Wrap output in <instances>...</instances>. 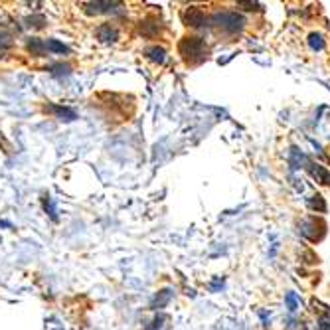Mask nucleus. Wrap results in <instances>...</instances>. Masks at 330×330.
<instances>
[{
  "label": "nucleus",
  "mask_w": 330,
  "mask_h": 330,
  "mask_svg": "<svg viewBox=\"0 0 330 330\" xmlns=\"http://www.w3.org/2000/svg\"><path fill=\"white\" fill-rule=\"evenodd\" d=\"M178 52L186 63L198 65L208 57V46H206L204 38H200V36H186L180 40Z\"/></svg>",
  "instance_id": "1"
},
{
  "label": "nucleus",
  "mask_w": 330,
  "mask_h": 330,
  "mask_svg": "<svg viewBox=\"0 0 330 330\" xmlns=\"http://www.w3.org/2000/svg\"><path fill=\"white\" fill-rule=\"evenodd\" d=\"M212 24H216L220 30L227 34H239L245 28V18L233 10H221L212 16Z\"/></svg>",
  "instance_id": "2"
},
{
  "label": "nucleus",
  "mask_w": 330,
  "mask_h": 330,
  "mask_svg": "<svg viewBox=\"0 0 330 330\" xmlns=\"http://www.w3.org/2000/svg\"><path fill=\"white\" fill-rule=\"evenodd\" d=\"M299 233H301L305 239L317 243V241H321V239L325 237V233H327V223L321 220V218H317V216H311V218L301 221Z\"/></svg>",
  "instance_id": "3"
},
{
  "label": "nucleus",
  "mask_w": 330,
  "mask_h": 330,
  "mask_svg": "<svg viewBox=\"0 0 330 330\" xmlns=\"http://www.w3.org/2000/svg\"><path fill=\"white\" fill-rule=\"evenodd\" d=\"M184 22H186V26H190V28H206L210 20H208V16L204 14L202 8L190 6V8L184 10Z\"/></svg>",
  "instance_id": "4"
},
{
  "label": "nucleus",
  "mask_w": 330,
  "mask_h": 330,
  "mask_svg": "<svg viewBox=\"0 0 330 330\" xmlns=\"http://www.w3.org/2000/svg\"><path fill=\"white\" fill-rule=\"evenodd\" d=\"M95 36H97V40H101L103 44H115L117 40H119V30L113 26V24H101V26H97V30H95Z\"/></svg>",
  "instance_id": "5"
},
{
  "label": "nucleus",
  "mask_w": 330,
  "mask_h": 330,
  "mask_svg": "<svg viewBox=\"0 0 330 330\" xmlns=\"http://www.w3.org/2000/svg\"><path fill=\"white\" fill-rule=\"evenodd\" d=\"M139 30H141V34H143V36H147V38H155V36L161 32V20H157V18L149 16V18L141 20Z\"/></svg>",
  "instance_id": "6"
},
{
  "label": "nucleus",
  "mask_w": 330,
  "mask_h": 330,
  "mask_svg": "<svg viewBox=\"0 0 330 330\" xmlns=\"http://www.w3.org/2000/svg\"><path fill=\"white\" fill-rule=\"evenodd\" d=\"M307 170H309V174L319 182V184H330V172L325 168V166H321V165H315V163H307Z\"/></svg>",
  "instance_id": "7"
},
{
  "label": "nucleus",
  "mask_w": 330,
  "mask_h": 330,
  "mask_svg": "<svg viewBox=\"0 0 330 330\" xmlns=\"http://www.w3.org/2000/svg\"><path fill=\"white\" fill-rule=\"evenodd\" d=\"M121 4L115 2H89L85 4V12L87 14H99V12H115Z\"/></svg>",
  "instance_id": "8"
},
{
  "label": "nucleus",
  "mask_w": 330,
  "mask_h": 330,
  "mask_svg": "<svg viewBox=\"0 0 330 330\" xmlns=\"http://www.w3.org/2000/svg\"><path fill=\"white\" fill-rule=\"evenodd\" d=\"M48 111L50 113H54L57 119H61V121H75L77 119V113L73 109H69V107H63V105H48Z\"/></svg>",
  "instance_id": "9"
},
{
  "label": "nucleus",
  "mask_w": 330,
  "mask_h": 330,
  "mask_svg": "<svg viewBox=\"0 0 330 330\" xmlns=\"http://www.w3.org/2000/svg\"><path fill=\"white\" fill-rule=\"evenodd\" d=\"M170 299H172V291H170V289L161 291V293L155 297V301L151 303V309H153V311H161V309H165Z\"/></svg>",
  "instance_id": "10"
},
{
  "label": "nucleus",
  "mask_w": 330,
  "mask_h": 330,
  "mask_svg": "<svg viewBox=\"0 0 330 330\" xmlns=\"http://www.w3.org/2000/svg\"><path fill=\"white\" fill-rule=\"evenodd\" d=\"M145 55H147L151 61H155V63H165V59H166L165 48H159V46L147 48V50H145Z\"/></svg>",
  "instance_id": "11"
},
{
  "label": "nucleus",
  "mask_w": 330,
  "mask_h": 330,
  "mask_svg": "<svg viewBox=\"0 0 330 330\" xmlns=\"http://www.w3.org/2000/svg\"><path fill=\"white\" fill-rule=\"evenodd\" d=\"M28 50L32 52V55H38V57H42V55L46 54V42L44 40H40V38H30L28 40Z\"/></svg>",
  "instance_id": "12"
},
{
  "label": "nucleus",
  "mask_w": 330,
  "mask_h": 330,
  "mask_svg": "<svg viewBox=\"0 0 330 330\" xmlns=\"http://www.w3.org/2000/svg\"><path fill=\"white\" fill-rule=\"evenodd\" d=\"M309 46H311V50H315V52L325 50V46H327L325 36H323V34H319V32H313V34L309 36Z\"/></svg>",
  "instance_id": "13"
},
{
  "label": "nucleus",
  "mask_w": 330,
  "mask_h": 330,
  "mask_svg": "<svg viewBox=\"0 0 330 330\" xmlns=\"http://www.w3.org/2000/svg\"><path fill=\"white\" fill-rule=\"evenodd\" d=\"M307 204H309V208H311V210H315V212H321V214H323V212H327V204H325V200H323V196H321V194L311 196Z\"/></svg>",
  "instance_id": "14"
},
{
  "label": "nucleus",
  "mask_w": 330,
  "mask_h": 330,
  "mask_svg": "<svg viewBox=\"0 0 330 330\" xmlns=\"http://www.w3.org/2000/svg\"><path fill=\"white\" fill-rule=\"evenodd\" d=\"M289 163H291V168H295V170H297V168H301V165H307V163H309V159H307L301 151L293 149V151H291V161H289Z\"/></svg>",
  "instance_id": "15"
},
{
  "label": "nucleus",
  "mask_w": 330,
  "mask_h": 330,
  "mask_svg": "<svg viewBox=\"0 0 330 330\" xmlns=\"http://www.w3.org/2000/svg\"><path fill=\"white\" fill-rule=\"evenodd\" d=\"M46 48H48L50 52H54V54H67V52H69L67 46H63V44L57 42V40H48V42H46Z\"/></svg>",
  "instance_id": "16"
},
{
  "label": "nucleus",
  "mask_w": 330,
  "mask_h": 330,
  "mask_svg": "<svg viewBox=\"0 0 330 330\" xmlns=\"http://www.w3.org/2000/svg\"><path fill=\"white\" fill-rule=\"evenodd\" d=\"M285 303H287V309H289V313H295V311H299V297H297V293H287V297H285Z\"/></svg>",
  "instance_id": "17"
},
{
  "label": "nucleus",
  "mask_w": 330,
  "mask_h": 330,
  "mask_svg": "<svg viewBox=\"0 0 330 330\" xmlns=\"http://www.w3.org/2000/svg\"><path fill=\"white\" fill-rule=\"evenodd\" d=\"M50 71L54 75H67L69 73V65H63V63H57V65H52Z\"/></svg>",
  "instance_id": "18"
},
{
  "label": "nucleus",
  "mask_w": 330,
  "mask_h": 330,
  "mask_svg": "<svg viewBox=\"0 0 330 330\" xmlns=\"http://www.w3.org/2000/svg\"><path fill=\"white\" fill-rule=\"evenodd\" d=\"M44 208H46V212H50V216H52L54 220H57V212H55V208H54V204H52V198H50V196L44 198Z\"/></svg>",
  "instance_id": "19"
},
{
  "label": "nucleus",
  "mask_w": 330,
  "mask_h": 330,
  "mask_svg": "<svg viewBox=\"0 0 330 330\" xmlns=\"http://www.w3.org/2000/svg\"><path fill=\"white\" fill-rule=\"evenodd\" d=\"M10 46H12V36L6 34V32H2L0 34V50L2 48H10Z\"/></svg>",
  "instance_id": "20"
},
{
  "label": "nucleus",
  "mask_w": 330,
  "mask_h": 330,
  "mask_svg": "<svg viewBox=\"0 0 330 330\" xmlns=\"http://www.w3.org/2000/svg\"><path fill=\"white\" fill-rule=\"evenodd\" d=\"M303 257H305V263H311V265L319 263V257H317L313 251H305V253H303Z\"/></svg>",
  "instance_id": "21"
},
{
  "label": "nucleus",
  "mask_w": 330,
  "mask_h": 330,
  "mask_svg": "<svg viewBox=\"0 0 330 330\" xmlns=\"http://www.w3.org/2000/svg\"><path fill=\"white\" fill-rule=\"evenodd\" d=\"M321 330H330V323L327 319H321Z\"/></svg>",
  "instance_id": "22"
}]
</instances>
